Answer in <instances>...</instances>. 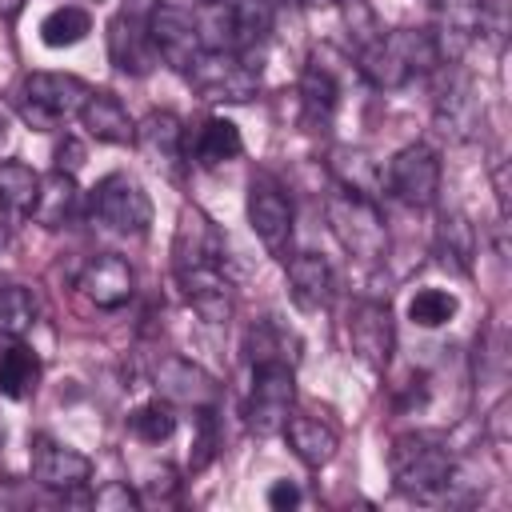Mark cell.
<instances>
[{
  "mask_svg": "<svg viewBox=\"0 0 512 512\" xmlns=\"http://www.w3.org/2000/svg\"><path fill=\"white\" fill-rule=\"evenodd\" d=\"M440 64L436 40L428 28H392L360 48V72L372 88H404L416 76H428Z\"/></svg>",
  "mask_w": 512,
  "mask_h": 512,
  "instance_id": "6da1fadb",
  "label": "cell"
},
{
  "mask_svg": "<svg viewBox=\"0 0 512 512\" xmlns=\"http://www.w3.org/2000/svg\"><path fill=\"white\" fill-rule=\"evenodd\" d=\"M388 472H392V484L404 496L436 500V496H444V488H448V480L456 472V460L436 436L404 432L388 448Z\"/></svg>",
  "mask_w": 512,
  "mask_h": 512,
  "instance_id": "7a4b0ae2",
  "label": "cell"
},
{
  "mask_svg": "<svg viewBox=\"0 0 512 512\" xmlns=\"http://www.w3.org/2000/svg\"><path fill=\"white\" fill-rule=\"evenodd\" d=\"M324 216H328V228L332 236L340 240V248L360 260V264H376L384 260L388 252V224H384V212L372 196H360L352 188H332L328 200H324Z\"/></svg>",
  "mask_w": 512,
  "mask_h": 512,
  "instance_id": "3957f363",
  "label": "cell"
},
{
  "mask_svg": "<svg viewBox=\"0 0 512 512\" xmlns=\"http://www.w3.org/2000/svg\"><path fill=\"white\" fill-rule=\"evenodd\" d=\"M88 92L92 88L80 76H68V72H32L20 84L16 108H20V120L28 128L52 132L60 124H68L72 116H80V104L88 100Z\"/></svg>",
  "mask_w": 512,
  "mask_h": 512,
  "instance_id": "277c9868",
  "label": "cell"
},
{
  "mask_svg": "<svg viewBox=\"0 0 512 512\" xmlns=\"http://www.w3.org/2000/svg\"><path fill=\"white\" fill-rule=\"evenodd\" d=\"M88 212L96 224H104L116 236H144L152 224V200L128 172H108L96 180L88 196Z\"/></svg>",
  "mask_w": 512,
  "mask_h": 512,
  "instance_id": "5b68a950",
  "label": "cell"
},
{
  "mask_svg": "<svg viewBox=\"0 0 512 512\" xmlns=\"http://www.w3.org/2000/svg\"><path fill=\"white\" fill-rule=\"evenodd\" d=\"M296 404V372L288 360H260L252 364V392H248V428L256 436H272L284 428Z\"/></svg>",
  "mask_w": 512,
  "mask_h": 512,
  "instance_id": "8992f818",
  "label": "cell"
},
{
  "mask_svg": "<svg viewBox=\"0 0 512 512\" xmlns=\"http://www.w3.org/2000/svg\"><path fill=\"white\" fill-rule=\"evenodd\" d=\"M440 152L424 140L416 144H404L392 160H388V172H384V184L388 192L408 204V208H432L436 196H440Z\"/></svg>",
  "mask_w": 512,
  "mask_h": 512,
  "instance_id": "52a82bcc",
  "label": "cell"
},
{
  "mask_svg": "<svg viewBox=\"0 0 512 512\" xmlns=\"http://www.w3.org/2000/svg\"><path fill=\"white\" fill-rule=\"evenodd\" d=\"M184 76L204 100H252L260 88V64L240 52H200Z\"/></svg>",
  "mask_w": 512,
  "mask_h": 512,
  "instance_id": "ba28073f",
  "label": "cell"
},
{
  "mask_svg": "<svg viewBox=\"0 0 512 512\" xmlns=\"http://www.w3.org/2000/svg\"><path fill=\"white\" fill-rule=\"evenodd\" d=\"M248 224L256 240L268 248V256H288L292 244V200L272 176H252L248 184Z\"/></svg>",
  "mask_w": 512,
  "mask_h": 512,
  "instance_id": "9c48e42d",
  "label": "cell"
},
{
  "mask_svg": "<svg viewBox=\"0 0 512 512\" xmlns=\"http://www.w3.org/2000/svg\"><path fill=\"white\" fill-rule=\"evenodd\" d=\"M148 44L152 52L172 68V72H188L196 64V56L204 52L200 48V36H196V24H192V12L180 8V4H156L148 12Z\"/></svg>",
  "mask_w": 512,
  "mask_h": 512,
  "instance_id": "30bf717a",
  "label": "cell"
},
{
  "mask_svg": "<svg viewBox=\"0 0 512 512\" xmlns=\"http://www.w3.org/2000/svg\"><path fill=\"white\" fill-rule=\"evenodd\" d=\"M172 268L180 272H200V268H224V232L216 220L200 208H180L176 236H172Z\"/></svg>",
  "mask_w": 512,
  "mask_h": 512,
  "instance_id": "8fae6325",
  "label": "cell"
},
{
  "mask_svg": "<svg viewBox=\"0 0 512 512\" xmlns=\"http://www.w3.org/2000/svg\"><path fill=\"white\" fill-rule=\"evenodd\" d=\"M348 344L360 364L372 372H384L396 348V328H392V308L384 300H356L348 312Z\"/></svg>",
  "mask_w": 512,
  "mask_h": 512,
  "instance_id": "7c38bea8",
  "label": "cell"
},
{
  "mask_svg": "<svg viewBox=\"0 0 512 512\" xmlns=\"http://www.w3.org/2000/svg\"><path fill=\"white\" fill-rule=\"evenodd\" d=\"M32 480L48 492L72 496L92 480V460L52 436H32Z\"/></svg>",
  "mask_w": 512,
  "mask_h": 512,
  "instance_id": "4fadbf2b",
  "label": "cell"
},
{
  "mask_svg": "<svg viewBox=\"0 0 512 512\" xmlns=\"http://www.w3.org/2000/svg\"><path fill=\"white\" fill-rule=\"evenodd\" d=\"M484 0H432V40L440 52V64H460L464 52L480 36Z\"/></svg>",
  "mask_w": 512,
  "mask_h": 512,
  "instance_id": "5bb4252c",
  "label": "cell"
},
{
  "mask_svg": "<svg viewBox=\"0 0 512 512\" xmlns=\"http://www.w3.org/2000/svg\"><path fill=\"white\" fill-rule=\"evenodd\" d=\"M76 288H80V296H84L88 304H96V308H104V312H116V308H124V304L132 300V292H136V272H132V264H128L124 256L100 252V256H92V260L80 268Z\"/></svg>",
  "mask_w": 512,
  "mask_h": 512,
  "instance_id": "9a60e30c",
  "label": "cell"
},
{
  "mask_svg": "<svg viewBox=\"0 0 512 512\" xmlns=\"http://www.w3.org/2000/svg\"><path fill=\"white\" fill-rule=\"evenodd\" d=\"M288 260V296L300 312H324L332 304V292H336V280H332V268L320 252H296V256H284Z\"/></svg>",
  "mask_w": 512,
  "mask_h": 512,
  "instance_id": "2e32d148",
  "label": "cell"
},
{
  "mask_svg": "<svg viewBox=\"0 0 512 512\" xmlns=\"http://www.w3.org/2000/svg\"><path fill=\"white\" fill-rule=\"evenodd\" d=\"M156 392H160L164 400H172V404L212 408L220 388H216V380H212L200 364H192V360H184V356H168V360H160V368H156Z\"/></svg>",
  "mask_w": 512,
  "mask_h": 512,
  "instance_id": "e0dca14e",
  "label": "cell"
},
{
  "mask_svg": "<svg viewBox=\"0 0 512 512\" xmlns=\"http://www.w3.org/2000/svg\"><path fill=\"white\" fill-rule=\"evenodd\" d=\"M280 432H284L292 456H296L304 468H324V464L336 456V448H340L336 428H332L328 420L312 416V412H296V408H292Z\"/></svg>",
  "mask_w": 512,
  "mask_h": 512,
  "instance_id": "ac0fdd59",
  "label": "cell"
},
{
  "mask_svg": "<svg viewBox=\"0 0 512 512\" xmlns=\"http://www.w3.org/2000/svg\"><path fill=\"white\" fill-rule=\"evenodd\" d=\"M436 128L452 140H468L480 128V100L468 76H452L436 96Z\"/></svg>",
  "mask_w": 512,
  "mask_h": 512,
  "instance_id": "d6986e66",
  "label": "cell"
},
{
  "mask_svg": "<svg viewBox=\"0 0 512 512\" xmlns=\"http://www.w3.org/2000/svg\"><path fill=\"white\" fill-rule=\"evenodd\" d=\"M80 124L88 128V136L96 144H132L136 140V120L120 104V96H112L104 88L88 92V100L80 104Z\"/></svg>",
  "mask_w": 512,
  "mask_h": 512,
  "instance_id": "ffe728a7",
  "label": "cell"
},
{
  "mask_svg": "<svg viewBox=\"0 0 512 512\" xmlns=\"http://www.w3.org/2000/svg\"><path fill=\"white\" fill-rule=\"evenodd\" d=\"M176 284L184 288V300L208 320V324H224L232 316V280L224 276V268H200V272H180Z\"/></svg>",
  "mask_w": 512,
  "mask_h": 512,
  "instance_id": "44dd1931",
  "label": "cell"
},
{
  "mask_svg": "<svg viewBox=\"0 0 512 512\" xmlns=\"http://www.w3.org/2000/svg\"><path fill=\"white\" fill-rule=\"evenodd\" d=\"M108 56L124 76H144L152 68V44H148V28L132 16V12H116L108 24Z\"/></svg>",
  "mask_w": 512,
  "mask_h": 512,
  "instance_id": "7402d4cb",
  "label": "cell"
},
{
  "mask_svg": "<svg viewBox=\"0 0 512 512\" xmlns=\"http://www.w3.org/2000/svg\"><path fill=\"white\" fill-rule=\"evenodd\" d=\"M336 104H340V84H336L332 68L312 60L300 76V120H304V128L324 132L336 116Z\"/></svg>",
  "mask_w": 512,
  "mask_h": 512,
  "instance_id": "603a6c76",
  "label": "cell"
},
{
  "mask_svg": "<svg viewBox=\"0 0 512 512\" xmlns=\"http://www.w3.org/2000/svg\"><path fill=\"white\" fill-rule=\"evenodd\" d=\"M136 144L140 152L164 168V172H176L180 156H184V128L172 112H148L140 124H136Z\"/></svg>",
  "mask_w": 512,
  "mask_h": 512,
  "instance_id": "cb8c5ba5",
  "label": "cell"
},
{
  "mask_svg": "<svg viewBox=\"0 0 512 512\" xmlns=\"http://www.w3.org/2000/svg\"><path fill=\"white\" fill-rule=\"evenodd\" d=\"M44 364L36 356V348H28L24 340H8L0 348V396L4 400H28L40 388Z\"/></svg>",
  "mask_w": 512,
  "mask_h": 512,
  "instance_id": "d4e9b609",
  "label": "cell"
},
{
  "mask_svg": "<svg viewBox=\"0 0 512 512\" xmlns=\"http://www.w3.org/2000/svg\"><path fill=\"white\" fill-rule=\"evenodd\" d=\"M328 168H332V180H336L340 188H352V192H360V196H372V200H376V192L384 188V172H380V164H376L364 148L336 144V148L328 152Z\"/></svg>",
  "mask_w": 512,
  "mask_h": 512,
  "instance_id": "484cf974",
  "label": "cell"
},
{
  "mask_svg": "<svg viewBox=\"0 0 512 512\" xmlns=\"http://www.w3.org/2000/svg\"><path fill=\"white\" fill-rule=\"evenodd\" d=\"M244 152V136L228 116H208L192 140V156L200 168H220Z\"/></svg>",
  "mask_w": 512,
  "mask_h": 512,
  "instance_id": "4316f807",
  "label": "cell"
},
{
  "mask_svg": "<svg viewBox=\"0 0 512 512\" xmlns=\"http://www.w3.org/2000/svg\"><path fill=\"white\" fill-rule=\"evenodd\" d=\"M192 24L204 52H236V4L232 0H200L192 8Z\"/></svg>",
  "mask_w": 512,
  "mask_h": 512,
  "instance_id": "83f0119b",
  "label": "cell"
},
{
  "mask_svg": "<svg viewBox=\"0 0 512 512\" xmlns=\"http://www.w3.org/2000/svg\"><path fill=\"white\" fill-rule=\"evenodd\" d=\"M40 196V172L24 160H0V212L32 216Z\"/></svg>",
  "mask_w": 512,
  "mask_h": 512,
  "instance_id": "f1b7e54d",
  "label": "cell"
},
{
  "mask_svg": "<svg viewBox=\"0 0 512 512\" xmlns=\"http://www.w3.org/2000/svg\"><path fill=\"white\" fill-rule=\"evenodd\" d=\"M436 256L440 264H452L456 272H472L476 256V228L468 224L464 212H444L436 224Z\"/></svg>",
  "mask_w": 512,
  "mask_h": 512,
  "instance_id": "f546056e",
  "label": "cell"
},
{
  "mask_svg": "<svg viewBox=\"0 0 512 512\" xmlns=\"http://www.w3.org/2000/svg\"><path fill=\"white\" fill-rule=\"evenodd\" d=\"M72 208H76V176L60 172V168H52L48 176H40V196H36L32 216L44 228H60V224H68Z\"/></svg>",
  "mask_w": 512,
  "mask_h": 512,
  "instance_id": "4dcf8cb0",
  "label": "cell"
},
{
  "mask_svg": "<svg viewBox=\"0 0 512 512\" xmlns=\"http://www.w3.org/2000/svg\"><path fill=\"white\" fill-rule=\"evenodd\" d=\"M40 304L32 296V288L24 284H0V340H24V332L36 324Z\"/></svg>",
  "mask_w": 512,
  "mask_h": 512,
  "instance_id": "1f68e13d",
  "label": "cell"
},
{
  "mask_svg": "<svg viewBox=\"0 0 512 512\" xmlns=\"http://www.w3.org/2000/svg\"><path fill=\"white\" fill-rule=\"evenodd\" d=\"M92 32V12L80 4H60L40 20V40L48 48H72Z\"/></svg>",
  "mask_w": 512,
  "mask_h": 512,
  "instance_id": "d6a6232c",
  "label": "cell"
},
{
  "mask_svg": "<svg viewBox=\"0 0 512 512\" xmlns=\"http://www.w3.org/2000/svg\"><path fill=\"white\" fill-rule=\"evenodd\" d=\"M128 432L144 444H164L172 432H176V408L172 400L156 396V400H144L140 408L128 412Z\"/></svg>",
  "mask_w": 512,
  "mask_h": 512,
  "instance_id": "836d02e7",
  "label": "cell"
},
{
  "mask_svg": "<svg viewBox=\"0 0 512 512\" xmlns=\"http://www.w3.org/2000/svg\"><path fill=\"white\" fill-rule=\"evenodd\" d=\"M456 312H460V300L448 288H416L408 296V320L416 328H444Z\"/></svg>",
  "mask_w": 512,
  "mask_h": 512,
  "instance_id": "e575fe53",
  "label": "cell"
},
{
  "mask_svg": "<svg viewBox=\"0 0 512 512\" xmlns=\"http://www.w3.org/2000/svg\"><path fill=\"white\" fill-rule=\"evenodd\" d=\"M340 4H344V28H348L352 44H356V48H368V44L384 32L376 8H372L368 0H340Z\"/></svg>",
  "mask_w": 512,
  "mask_h": 512,
  "instance_id": "d590c367",
  "label": "cell"
},
{
  "mask_svg": "<svg viewBox=\"0 0 512 512\" xmlns=\"http://www.w3.org/2000/svg\"><path fill=\"white\" fill-rule=\"evenodd\" d=\"M196 440H192V452H188V468L192 472H200V468H208L212 464V456H216V412L212 408H196Z\"/></svg>",
  "mask_w": 512,
  "mask_h": 512,
  "instance_id": "8d00e7d4",
  "label": "cell"
},
{
  "mask_svg": "<svg viewBox=\"0 0 512 512\" xmlns=\"http://www.w3.org/2000/svg\"><path fill=\"white\" fill-rule=\"evenodd\" d=\"M92 508H100V512H132V508H140V496H136L128 484L112 480V484L96 488V496H92Z\"/></svg>",
  "mask_w": 512,
  "mask_h": 512,
  "instance_id": "74e56055",
  "label": "cell"
},
{
  "mask_svg": "<svg viewBox=\"0 0 512 512\" xmlns=\"http://www.w3.org/2000/svg\"><path fill=\"white\" fill-rule=\"evenodd\" d=\"M480 32H488L492 48H504L508 36V0H484V16H480Z\"/></svg>",
  "mask_w": 512,
  "mask_h": 512,
  "instance_id": "f35d334b",
  "label": "cell"
},
{
  "mask_svg": "<svg viewBox=\"0 0 512 512\" xmlns=\"http://www.w3.org/2000/svg\"><path fill=\"white\" fill-rule=\"evenodd\" d=\"M52 168H60V172H68V176H76L80 172V164H84V144L80 140H72V136H64L60 144H56V152H52Z\"/></svg>",
  "mask_w": 512,
  "mask_h": 512,
  "instance_id": "ab89813d",
  "label": "cell"
},
{
  "mask_svg": "<svg viewBox=\"0 0 512 512\" xmlns=\"http://www.w3.org/2000/svg\"><path fill=\"white\" fill-rule=\"evenodd\" d=\"M484 428H488V436H492L500 448L508 444V400H500V404L484 416Z\"/></svg>",
  "mask_w": 512,
  "mask_h": 512,
  "instance_id": "60d3db41",
  "label": "cell"
},
{
  "mask_svg": "<svg viewBox=\"0 0 512 512\" xmlns=\"http://www.w3.org/2000/svg\"><path fill=\"white\" fill-rule=\"evenodd\" d=\"M300 504V488L292 480H276L268 488V508H296Z\"/></svg>",
  "mask_w": 512,
  "mask_h": 512,
  "instance_id": "b9f144b4",
  "label": "cell"
},
{
  "mask_svg": "<svg viewBox=\"0 0 512 512\" xmlns=\"http://www.w3.org/2000/svg\"><path fill=\"white\" fill-rule=\"evenodd\" d=\"M172 492H176V476H172V468H160L156 480L148 484V492H144L140 500H168Z\"/></svg>",
  "mask_w": 512,
  "mask_h": 512,
  "instance_id": "7bdbcfd3",
  "label": "cell"
},
{
  "mask_svg": "<svg viewBox=\"0 0 512 512\" xmlns=\"http://www.w3.org/2000/svg\"><path fill=\"white\" fill-rule=\"evenodd\" d=\"M20 8H24V0H0V16H4V20H16Z\"/></svg>",
  "mask_w": 512,
  "mask_h": 512,
  "instance_id": "ee69618b",
  "label": "cell"
},
{
  "mask_svg": "<svg viewBox=\"0 0 512 512\" xmlns=\"http://www.w3.org/2000/svg\"><path fill=\"white\" fill-rule=\"evenodd\" d=\"M8 240H12V232H8V224H4V220H0V248H4V244H8Z\"/></svg>",
  "mask_w": 512,
  "mask_h": 512,
  "instance_id": "f6af8a7d",
  "label": "cell"
},
{
  "mask_svg": "<svg viewBox=\"0 0 512 512\" xmlns=\"http://www.w3.org/2000/svg\"><path fill=\"white\" fill-rule=\"evenodd\" d=\"M304 4H316L320 8V4H340V0H304Z\"/></svg>",
  "mask_w": 512,
  "mask_h": 512,
  "instance_id": "bcb514c9",
  "label": "cell"
},
{
  "mask_svg": "<svg viewBox=\"0 0 512 512\" xmlns=\"http://www.w3.org/2000/svg\"><path fill=\"white\" fill-rule=\"evenodd\" d=\"M280 4H292V0H280Z\"/></svg>",
  "mask_w": 512,
  "mask_h": 512,
  "instance_id": "7dc6e473",
  "label": "cell"
}]
</instances>
